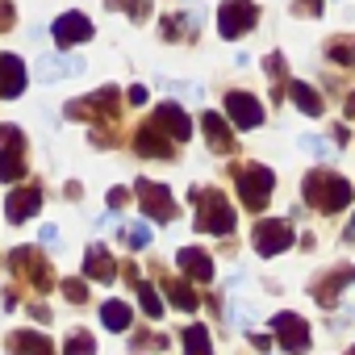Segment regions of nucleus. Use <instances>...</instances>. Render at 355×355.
<instances>
[{"label":"nucleus","instance_id":"obj_15","mask_svg":"<svg viewBox=\"0 0 355 355\" xmlns=\"http://www.w3.org/2000/svg\"><path fill=\"white\" fill-rule=\"evenodd\" d=\"M26 63H21V55H0V96L5 101H17L21 92H26Z\"/></svg>","mask_w":355,"mask_h":355},{"label":"nucleus","instance_id":"obj_25","mask_svg":"<svg viewBox=\"0 0 355 355\" xmlns=\"http://www.w3.org/2000/svg\"><path fill=\"white\" fill-rule=\"evenodd\" d=\"M9 351H51V338L34 334V330H17V334H9Z\"/></svg>","mask_w":355,"mask_h":355},{"label":"nucleus","instance_id":"obj_7","mask_svg":"<svg viewBox=\"0 0 355 355\" xmlns=\"http://www.w3.org/2000/svg\"><path fill=\"white\" fill-rule=\"evenodd\" d=\"M134 197H138V205H142V214H146L150 222H175V201H171V193H167L163 184L138 180V184H134Z\"/></svg>","mask_w":355,"mask_h":355},{"label":"nucleus","instance_id":"obj_26","mask_svg":"<svg viewBox=\"0 0 355 355\" xmlns=\"http://www.w3.org/2000/svg\"><path fill=\"white\" fill-rule=\"evenodd\" d=\"M326 55H330L334 63H343V67H351V63H355V38H334V42L326 46Z\"/></svg>","mask_w":355,"mask_h":355},{"label":"nucleus","instance_id":"obj_35","mask_svg":"<svg viewBox=\"0 0 355 355\" xmlns=\"http://www.w3.org/2000/svg\"><path fill=\"white\" fill-rule=\"evenodd\" d=\"M63 347H67V351H92V338H88V334H71Z\"/></svg>","mask_w":355,"mask_h":355},{"label":"nucleus","instance_id":"obj_33","mask_svg":"<svg viewBox=\"0 0 355 355\" xmlns=\"http://www.w3.org/2000/svg\"><path fill=\"white\" fill-rule=\"evenodd\" d=\"M301 150H309V155H318V159H330V146H326L322 138H309V134L301 138Z\"/></svg>","mask_w":355,"mask_h":355},{"label":"nucleus","instance_id":"obj_29","mask_svg":"<svg viewBox=\"0 0 355 355\" xmlns=\"http://www.w3.org/2000/svg\"><path fill=\"white\" fill-rule=\"evenodd\" d=\"M105 9H125L130 17H146L150 13V0H105Z\"/></svg>","mask_w":355,"mask_h":355},{"label":"nucleus","instance_id":"obj_17","mask_svg":"<svg viewBox=\"0 0 355 355\" xmlns=\"http://www.w3.org/2000/svg\"><path fill=\"white\" fill-rule=\"evenodd\" d=\"M201 130H205L214 155H239V150H234V134H230V125H226L222 113H205V117H201Z\"/></svg>","mask_w":355,"mask_h":355},{"label":"nucleus","instance_id":"obj_10","mask_svg":"<svg viewBox=\"0 0 355 355\" xmlns=\"http://www.w3.org/2000/svg\"><path fill=\"white\" fill-rule=\"evenodd\" d=\"M293 247V226L288 222H259L255 226V251L259 255H280Z\"/></svg>","mask_w":355,"mask_h":355},{"label":"nucleus","instance_id":"obj_6","mask_svg":"<svg viewBox=\"0 0 355 355\" xmlns=\"http://www.w3.org/2000/svg\"><path fill=\"white\" fill-rule=\"evenodd\" d=\"M259 21V9H255V0H226V5L218 9V30L222 38H243L251 34Z\"/></svg>","mask_w":355,"mask_h":355},{"label":"nucleus","instance_id":"obj_41","mask_svg":"<svg viewBox=\"0 0 355 355\" xmlns=\"http://www.w3.org/2000/svg\"><path fill=\"white\" fill-rule=\"evenodd\" d=\"M347 117H355V92L347 96Z\"/></svg>","mask_w":355,"mask_h":355},{"label":"nucleus","instance_id":"obj_27","mask_svg":"<svg viewBox=\"0 0 355 355\" xmlns=\"http://www.w3.org/2000/svg\"><path fill=\"white\" fill-rule=\"evenodd\" d=\"M138 305H142L146 318H159V313H163V297H159L150 284H138Z\"/></svg>","mask_w":355,"mask_h":355},{"label":"nucleus","instance_id":"obj_5","mask_svg":"<svg viewBox=\"0 0 355 355\" xmlns=\"http://www.w3.org/2000/svg\"><path fill=\"white\" fill-rule=\"evenodd\" d=\"M9 268L17 272V280H26V284H34V293H46L51 288V263H46V255L42 251H34V247H17L13 255H9Z\"/></svg>","mask_w":355,"mask_h":355},{"label":"nucleus","instance_id":"obj_40","mask_svg":"<svg viewBox=\"0 0 355 355\" xmlns=\"http://www.w3.org/2000/svg\"><path fill=\"white\" fill-rule=\"evenodd\" d=\"M251 343H255V347H259V351H268V347H272V343H276V338H268V334H251Z\"/></svg>","mask_w":355,"mask_h":355},{"label":"nucleus","instance_id":"obj_8","mask_svg":"<svg viewBox=\"0 0 355 355\" xmlns=\"http://www.w3.org/2000/svg\"><path fill=\"white\" fill-rule=\"evenodd\" d=\"M67 117H76V121H117V92L113 88H101V92H92V96H84V101H71L67 105Z\"/></svg>","mask_w":355,"mask_h":355},{"label":"nucleus","instance_id":"obj_19","mask_svg":"<svg viewBox=\"0 0 355 355\" xmlns=\"http://www.w3.org/2000/svg\"><path fill=\"white\" fill-rule=\"evenodd\" d=\"M351 280H355V263H347V268H338V272H326V276L313 284V301H318V305H334L338 293H343V284H351Z\"/></svg>","mask_w":355,"mask_h":355},{"label":"nucleus","instance_id":"obj_16","mask_svg":"<svg viewBox=\"0 0 355 355\" xmlns=\"http://www.w3.org/2000/svg\"><path fill=\"white\" fill-rule=\"evenodd\" d=\"M175 263H180V272H184L193 284H209V280H214V259H209V251L184 247L180 255H175Z\"/></svg>","mask_w":355,"mask_h":355},{"label":"nucleus","instance_id":"obj_20","mask_svg":"<svg viewBox=\"0 0 355 355\" xmlns=\"http://www.w3.org/2000/svg\"><path fill=\"white\" fill-rule=\"evenodd\" d=\"M76 71H84V63L67 59V55H46L34 63V80H59V76H76Z\"/></svg>","mask_w":355,"mask_h":355},{"label":"nucleus","instance_id":"obj_28","mask_svg":"<svg viewBox=\"0 0 355 355\" xmlns=\"http://www.w3.org/2000/svg\"><path fill=\"white\" fill-rule=\"evenodd\" d=\"M184 347H189L193 355L209 351V347H214V343H209V330H205V326H189V330H184Z\"/></svg>","mask_w":355,"mask_h":355},{"label":"nucleus","instance_id":"obj_31","mask_svg":"<svg viewBox=\"0 0 355 355\" xmlns=\"http://www.w3.org/2000/svg\"><path fill=\"white\" fill-rule=\"evenodd\" d=\"M125 243H130V247H134V251H142V247H146V243H150V230H146V226H142V222H138V226H130V230H125Z\"/></svg>","mask_w":355,"mask_h":355},{"label":"nucleus","instance_id":"obj_14","mask_svg":"<svg viewBox=\"0 0 355 355\" xmlns=\"http://www.w3.org/2000/svg\"><path fill=\"white\" fill-rule=\"evenodd\" d=\"M38 205H42V189H38V184H26V189L9 193V201H5V218H9L13 226H21L26 218L38 214Z\"/></svg>","mask_w":355,"mask_h":355},{"label":"nucleus","instance_id":"obj_34","mask_svg":"<svg viewBox=\"0 0 355 355\" xmlns=\"http://www.w3.org/2000/svg\"><path fill=\"white\" fill-rule=\"evenodd\" d=\"M130 347H134V351H138V347H167V338H163V334H134Z\"/></svg>","mask_w":355,"mask_h":355},{"label":"nucleus","instance_id":"obj_12","mask_svg":"<svg viewBox=\"0 0 355 355\" xmlns=\"http://www.w3.org/2000/svg\"><path fill=\"white\" fill-rule=\"evenodd\" d=\"M163 134H171L175 142H189L193 138V121H189V113L180 109V105H171V101H163L159 109H155V117H150Z\"/></svg>","mask_w":355,"mask_h":355},{"label":"nucleus","instance_id":"obj_11","mask_svg":"<svg viewBox=\"0 0 355 355\" xmlns=\"http://www.w3.org/2000/svg\"><path fill=\"white\" fill-rule=\"evenodd\" d=\"M272 326H276V343H280L284 351H301V347H309V326H305L301 313H276Z\"/></svg>","mask_w":355,"mask_h":355},{"label":"nucleus","instance_id":"obj_37","mask_svg":"<svg viewBox=\"0 0 355 355\" xmlns=\"http://www.w3.org/2000/svg\"><path fill=\"white\" fill-rule=\"evenodd\" d=\"M13 26V5L9 0H0V30H9Z\"/></svg>","mask_w":355,"mask_h":355},{"label":"nucleus","instance_id":"obj_13","mask_svg":"<svg viewBox=\"0 0 355 355\" xmlns=\"http://www.w3.org/2000/svg\"><path fill=\"white\" fill-rule=\"evenodd\" d=\"M226 117H234V125H243V130H255L263 121V105L251 92H230L226 96Z\"/></svg>","mask_w":355,"mask_h":355},{"label":"nucleus","instance_id":"obj_22","mask_svg":"<svg viewBox=\"0 0 355 355\" xmlns=\"http://www.w3.org/2000/svg\"><path fill=\"white\" fill-rule=\"evenodd\" d=\"M163 297H167L175 309H184V313H193V309L201 305V293L193 288V280H167V284H163Z\"/></svg>","mask_w":355,"mask_h":355},{"label":"nucleus","instance_id":"obj_21","mask_svg":"<svg viewBox=\"0 0 355 355\" xmlns=\"http://www.w3.org/2000/svg\"><path fill=\"white\" fill-rule=\"evenodd\" d=\"M84 276H88V280H101V284H109V280L117 276V263H113V255H109L105 247H88V255H84Z\"/></svg>","mask_w":355,"mask_h":355},{"label":"nucleus","instance_id":"obj_24","mask_svg":"<svg viewBox=\"0 0 355 355\" xmlns=\"http://www.w3.org/2000/svg\"><path fill=\"white\" fill-rule=\"evenodd\" d=\"M101 322H105L113 334H121V330L130 326V305H125V301H105V305H101Z\"/></svg>","mask_w":355,"mask_h":355},{"label":"nucleus","instance_id":"obj_2","mask_svg":"<svg viewBox=\"0 0 355 355\" xmlns=\"http://www.w3.org/2000/svg\"><path fill=\"white\" fill-rule=\"evenodd\" d=\"M189 201L197 205V230H205V234H230L234 230V209H230V201L218 193V189H189Z\"/></svg>","mask_w":355,"mask_h":355},{"label":"nucleus","instance_id":"obj_18","mask_svg":"<svg viewBox=\"0 0 355 355\" xmlns=\"http://www.w3.org/2000/svg\"><path fill=\"white\" fill-rule=\"evenodd\" d=\"M134 150L146 155V159H171V142H167V134H163L155 121H146V125L134 134Z\"/></svg>","mask_w":355,"mask_h":355},{"label":"nucleus","instance_id":"obj_23","mask_svg":"<svg viewBox=\"0 0 355 355\" xmlns=\"http://www.w3.org/2000/svg\"><path fill=\"white\" fill-rule=\"evenodd\" d=\"M288 96H293V105H297L301 113H309V117H322V109H326V105H322V96L313 92V84L293 80V84H288Z\"/></svg>","mask_w":355,"mask_h":355},{"label":"nucleus","instance_id":"obj_32","mask_svg":"<svg viewBox=\"0 0 355 355\" xmlns=\"http://www.w3.org/2000/svg\"><path fill=\"white\" fill-rule=\"evenodd\" d=\"M63 297H67L71 305H84V301H88V288H84V280H67V284H63Z\"/></svg>","mask_w":355,"mask_h":355},{"label":"nucleus","instance_id":"obj_4","mask_svg":"<svg viewBox=\"0 0 355 355\" xmlns=\"http://www.w3.org/2000/svg\"><path fill=\"white\" fill-rule=\"evenodd\" d=\"M0 180H26V134L17 125H0Z\"/></svg>","mask_w":355,"mask_h":355},{"label":"nucleus","instance_id":"obj_1","mask_svg":"<svg viewBox=\"0 0 355 355\" xmlns=\"http://www.w3.org/2000/svg\"><path fill=\"white\" fill-rule=\"evenodd\" d=\"M301 193H305V201H309L318 214H338V209H347L351 197H355V189L343 180V175H334V171H309Z\"/></svg>","mask_w":355,"mask_h":355},{"label":"nucleus","instance_id":"obj_36","mask_svg":"<svg viewBox=\"0 0 355 355\" xmlns=\"http://www.w3.org/2000/svg\"><path fill=\"white\" fill-rule=\"evenodd\" d=\"M297 13H309V17H318V13H322V0H297Z\"/></svg>","mask_w":355,"mask_h":355},{"label":"nucleus","instance_id":"obj_30","mask_svg":"<svg viewBox=\"0 0 355 355\" xmlns=\"http://www.w3.org/2000/svg\"><path fill=\"white\" fill-rule=\"evenodd\" d=\"M163 88H167V92H175V96H184V101H201V88H197V84H189V80H163Z\"/></svg>","mask_w":355,"mask_h":355},{"label":"nucleus","instance_id":"obj_3","mask_svg":"<svg viewBox=\"0 0 355 355\" xmlns=\"http://www.w3.org/2000/svg\"><path fill=\"white\" fill-rule=\"evenodd\" d=\"M234 189H239V197H243V205L251 209V214H259L268 201H272V189H276V175L263 167V163H247V167H239L234 171Z\"/></svg>","mask_w":355,"mask_h":355},{"label":"nucleus","instance_id":"obj_42","mask_svg":"<svg viewBox=\"0 0 355 355\" xmlns=\"http://www.w3.org/2000/svg\"><path fill=\"white\" fill-rule=\"evenodd\" d=\"M347 239H355V218H351V230H347Z\"/></svg>","mask_w":355,"mask_h":355},{"label":"nucleus","instance_id":"obj_9","mask_svg":"<svg viewBox=\"0 0 355 355\" xmlns=\"http://www.w3.org/2000/svg\"><path fill=\"white\" fill-rule=\"evenodd\" d=\"M96 30H92V21L84 17V13H63V17H55V26H51V38L67 51V46H76V42H88Z\"/></svg>","mask_w":355,"mask_h":355},{"label":"nucleus","instance_id":"obj_39","mask_svg":"<svg viewBox=\"0 0 355 355\" xmlns=\"http://www.w3.org/2000/svg\"><path fill=\"white\" fill-rule=\"evenodd\" d=\"M130 105H146V88L134 84V88H130Z\"/></svg>","mask_w":355,"mask_h":355},{"label":"nucleus","instance_id":"obj_38","mask_svg":"<svg viewBox=\"0 0 355 355\" xmlns=\"http://www.w3.org/2000/svg\"><path fill=\"white\" fill-rule=\"evenodd\" d=\"M125 201H130V193H125V189H113V193H109V209H121Z\"/></svg>","mask_w":355,"mask_h":355}]
</instances>
